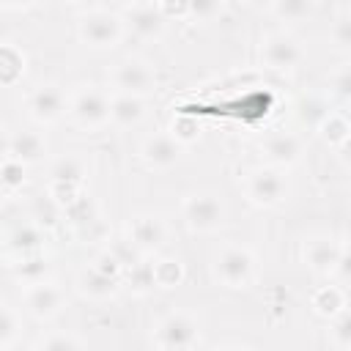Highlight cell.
Here are the masks:
<instances>
[{"instance_id":"6da1fadb","label":"cell","mask_w":351,"mask_h":351,"mask_svg":"<svg viewBox=\"0 0 351 351\" xmlns=\"http://www.w3.org/2000/svg\"><path fill=\"white\" fill-rule=\"evenodd\" d=\"M110 104H112V90L101 85H77L69 90V121L77 129L85 132H99L110 126Z\"/></svg>"},{"instance_id":"7a4b0ae2","label":"cell","mask_w":351,"mask_h":351,"mask_svg":"<svg viewBox=\"0 0 351 351\" xmlns=\"http://www.w3.org/2000/svg\"><path fill=\"white\" fill-rule=\"evenodd\" d=\"M241 189L247 195V200L258 208H277L288 200L291 195V181H288V173L285 167H277V165H258L252 170L244 173V181H241Z\"/></svg>"},{"instance_id":"3957f363","label":"cell","mask_w":351,"mask_h":351,"mask_svg":"<svg viewBox=\"0 0 351 351\" xmlns=\"http://www.w3.org/2000/svg\"><path fill=\"white\" fill-rule=\"evenodd\" d=\"M258 277V258L247 244H222L214 255V280L222 288L241 291L250 288Z\"/></svg>"},{"instance_id":"277c9868","label":"cell","mask_w":351,"mask_h":351,"mask_svg":"<svg viewBox=\"0 0 351 351\" xmlns=\"http://www.w3.org/2000/svg\"><path fill=\"white\" fill-rule=\"evenodd\" d=\"M123 36H126V22L121 14L110 8H90L77 16V38L96 52L118 47Z\"/></svg>"},{"instance_id":"5b68a950","label":"cell","mask_w":351,"mask_h":351,"mask_svg":"<svg viewBox=\"0 0 351 351\" xmlns=\"http://www.w3.org/2000/svg\"><path fill=\"white\" fill-rule=\"evenodd\" d=\"M181 219L192 233H217L228 219V208L217 192L197 189V192L184 195Z\"/></svg>"},{"instance_id":"8992f818","label":"cell","mask_w":351,"mask_h":351,"mask_svg":"<svg viewBox=\"0 0 351 351\" xmlns=\"http://www.w3.org/2000/svg\"><path fill=\"white\" fill-rule=\"evenodd\" d=\"M151 343L162 351H189L200 346V324L186 310H173L162 315L151 332Z\"/></svg>"},{"instance_id":"52a82bcc","label":"cell","mask_w":351,"mask_h":351,"mask_svg":"<svg viewBox=\"0 0 351 351\" xmlns=\"http://www.w3.org/2000/svg\"><path fill=\"white\" fill-rule=\"evenodd\" d=\"M25 112L33 123L38 126H52L58 123L63 115H69V93L55 85V82H44L36 85L27 96H25Z\"/></svg>"},{"instance_id":"ba28073f","label":"cell","mask_w":351,"mask_h":351,"mask_svg":"<svg viewBox=\"0 0 351 351\" xmlns=\"http://www.w3.org/2000/svg\"><path fill=\"white\" fill-rule=\"evenodd\" d=\"M110 88L121 90V93H137V96H148L156 88V71L145 58L129 55L123 60H118L110 69Z\"/></svg>"},{"instance_id":"9c48e42d","label":"cell","mask_w":351,"mask_h":351,"mask_svg":"<svg viewBox=\"0 0 351 351\" xmlns=\"http://www.w3.org/2000/svg\"><path fill=\"white\" fill-rule=\"evenodd\" d=\"M22 307L36 321H52V318H58L63 313L66 293L49 277L47 280H38V282H27L22 288Z\"/></svg>"},{"instance_id":"30bf717a","label":"cell","mask_w":351,"mask_h":351,"mask_svg":"<svg viewBox=\"0 0 351 351\" xmlns=\"http://www.w3.org/2000/svg\"><path fill=\"white\" fill-rule=\"evenodd\" d=\"M123 236L143 252V255H156L167 239H170V228L167 222L154 214V211H143V214H134L129 222H126V230Z\"/></svg>"},{"instance_id":"8fae6325","label":"cell","mask_w":351,"mask_h":351,"mask_svg":"<svg viewBox=\"0 0 351 351\" xmlns=\"http://www.w3.org/2000/svg\"><path fill=\"white\" fill-rule=\"evenodd\" d=\"M304 60V49L296 36L277 30L261 41V63L274 71H291Z\"/></svg>"},{"instance_id":"7c38bea8","label":"cell","mask_w":351,"mask_h":351,"mask_svg":"<svg viewBox=\"0 0 351 351\" xmlns=\"http://www.w3.org/2000/svg\"><path fill=\"white\" fill-rule=\"evenodd\" d=\"M184 143L173 132H154L140 143V162L154 173H167L181 162Z\"/></svg>"},{"instance_id":"4fadbf2b","label":"cell","mask_w":351,"mask_h":351,"mask_svg":"<svg viewBox=\"0 0 351 351\" xmlns=\"http://www.w3.org/2000/svg\"><path fill=\"white\" fill-rule=\"evenodd\" d=\"M340 250H343V241H337L335 236L329 233H315L304 241L302 247V258L307 263V269L315 274V277H324V280H332L335 274V266L340 261Z\"/></svg>"},{"instance_id":"5bb4252c","label":"cell","mask_w":351,"mask_h":351,"mask_svg":"<svg viewBox=\"0 0 351 351\" xmlns=\"http://www.w3.org/2000/svg\"><path fill=\"white\" fill-rule=\"evenodd\" d=\"M304 154V140L296 132H271L261 140V156L266 165L293 167Z\"/></svg>"},{"instance_id":"9a60e30c","label":"cell","mask_w":351,"mask_h":351,"mask_svg":"<svg viewBox=\"0 0 351 351\" xmlns=\"http://www.w3.org/2000/svg\"><path fill=\"white\" fill-rule=\"evenodd\" d=\"M123 22H126V30H132V36L143 41H159L165 36L167 16L162 14L159 3H145V5H126Z\"/></svg>"},{"instance_id":"2e32d148","label":"cell","mask_w":351,"mask_h":351,"mask_svg":"<svg viewBox=\"0 0 351 351\" xmlns=\"http://www.w3.org/2000/svg\"><path fill=\"white\" fill-rule=\"evenodd\" d=\"M74 288H77V293H80L82 299H90V302H107V299H112L115 291H118V274L107 271L101 263L93 261L90 266H85V269L77 274Z\"/></svg>"},{"instance_id":"e0dca14e","label":"cell","mask_w":351,"mask_h":351,"mask_svg":"<svg viewBox=\"0 0 351 351\" xmlns=\"http://www.w3.org/2000/svg\"><path fill=\"white\" fill-rule=\"evenodd\" d=\"M47 154H49V143H47V137H44L41 132H36V129L11 132L8 140H5V156H14V159L25 162L27 167L44 162Z\"/></svg>"},{"instance_id":"ac0fdd59","label":"cell","mask_w":351,"mask_h":351,"mask_svg":"<svg viewBox=\"0 0 351 351\" xmlns=\"http://www.w3.org/2000/svg\"><path fill=\"white\" fill-rule=\"evenodd\" d=\"M44 241H47V236L41 233V228L36 222H19L5 233V255L11 261H19L27 255L44 252Z\"/></svg>"},{"instance_id":"d6986e66","label":"cell","mask_w":351,"mask_h":351,"mask_svg":"<svg viewBox=\"0 0 351 351\" xmlns=\"http://www.w3.org/2000/svg\"><path fill=\"white\" fill-rule=\"evenodd\" d=\"M143 121H145V96L112 90L110 123H112L115 129H134V126H140Z\"/></svg>"},{"instance_id":"ffe728a7","label":"cell","mask_w":351,"mask_h":351,"mask_svg":"<svg viewBox=\"0 0 351 351\" xmlns=\"http://www.w3.org/2000/svg\"><path fill=\"white\" fill-rule=\"evenodd\" d=\"M310 307H313V313L315 315H321V318H335L343 307H346V288L343 285H337L335 280L329 282V285H321L313 296H310Z\"/></svg>"},{"instance_id":"44dd1931","label":"cell","mask_w":351,"mask_h":351,"mask_svg":"<svg viewBox=\"0 0 351 351\" xmlns=\"http://www.w3.org/2000/svg\"><path fill=\"white\" fill-rule=\"evenodd\" d=\"M318 134H321V140L324 143H329V145H340L348 134H351V121H348V115L346 112H326L324 118H321V123H318Z\"/></svg>"},{"instance_id":"7402d4cb","label":"cell","mask_w":351,"mask_h":351,"mask_svg":"<svg viewBox=\"0 0 351 351\" xmlns=\"http://www.w3.org/2000/svg\"><path fill=\"white\" fill-rule=\"evenodd\" d=\"M85 176H88V167H85V162L80 159V156H63V159H58L55 162V167H52V184H71V186H80L82 181H85Z\"/></svg>"},{"instance_id":"603a6c76","label":"cell","mask_w":351,"mask_h":351,"mask_svg":"<svg viewBox=\"0 0 351 351\" xmlns=\"http://www.w3.org/2000/svg\"><path fill=\"white\" fill-rule=\"evenodd\" d=\"M11 266H14L16 277L22 280V285H27V282H38V280H47V277H49V263H47L44 252L19 258V261H14Z\"/></svg>"},{"instance_id":"cb8c5ba5","label":"cell","mask_w":351,"mask_h":351,"mask_svg":"<svg viewBox=\"0 0 351 351\" xmlns=\"http://www.w3.org/2000/svg\"><path fill=\"white\" fill-rule=\"evenodd\" d=\"M22 332V315L11 302H3V315H0V351H8L16 346Z\"/></svg>"},{"instance_id":"d4e9b609","label":"cell","mask_w":351,"mask_h":351,"mask_svg":"<svg viewBox=\"0 0 351 351\" xmlns=\"http://www.w3.org/2000/svg\"><path fill=\"white\" fill-rule=\"evenodd\" d=\"M82 346H88V343L80 335H71V332H47L30 348L33 351H69V348H82Z\"/></svg>"},{"instance_id":"484cf974","label":"cell","mask_w":351,"mask_h":351,"mask_svg":"<svg viewBox=\"0 0 351 351\" xmlns=\"http://www.w3.org/2000/svg\"><path fill=\"white\" fill-rule=\"evenodd\" d=\"M326 88H329V93H332L340 104L351 107V63L335 66V69L329 71V77H326Z\"/></svg>"},{"instance_id":"4316f807","label":"cell","mask_w":351,"mask_h":351,"mask_svg":"<svg viewBox=\"0 0 351 351\" xmlns=\"http://www.w3.org/2000/svg\"><path fill=\"white\" fill-rule=\"evenodd\" d=\"M329 343L335 348H351V307L348 304L335 318H329Z\"/></svg>"},{"instance_id":"83f0119b","label":"cell","mask_w":351,"mask_h":351,"mask_svg":"<svg viewBox=\"0 0 351 351\" xmlns=\"http://www.w3.org/2000/svg\"><path fill=\"white\" fill-rule=\"evenodd\" d=\"M0 60H3V82L5 85H14L25 74V52L16 49L14 44H5Z\"/></svg>"},{"instance_id":"f1b7e54d","label":"cell","mask_w":351,"mask_h":351,"mask_svg":"<svg viewBox=\"0 0 351 351\" xmlns=\"http://www.w3.org/2000/svg\"><path fill=\"white\" fill-rule=\"evenodd\" d=\"M181 277H184V269H181L178 261H173V258L154 261V282H156V288H173V285L181 282Z\"/></svg>"},{"instance_id":"f546056e","label":"cell","mask_w":351,"mask_h":351,"mask_svg":"<svg viewBox=\"0 0 351 351\" xmlns=\"http://www.w3.org/2000/svg\"><path fill=\"white\" fill-rule=\"evenodd\" d=\"M25 170L27 165L14 159V156H3V192L5 195H14L16 189H22L25 184Z\"/></svg>"},{"instance_id":"4dcf8cb0","label":"cell","mask_w":351,"mask_h":351,"mask_svg":"<svg viewBox=\"0 0 351 351\" xmlns=\"http://www.w3.org/2000/svg\"><path fill=\"white\" fill-rule=\"evenodd\" d=\"M329 38L337 52H351V11H343L335 16L329 27Z\"/></svg>"},{"instance_id":"1f68e13d","label":"cell","mask_w":351,"mask_h":351,"mask_svg":"<svg viewBox=\"0 0 351 351\" xmlns=\"http://www.w3.org/2000/svg\"><path fill=\"white\" fill-rule=\"evenodd\" d=\"M170 132H173L176 140L184 143V145H189V143H195V140L200 137V126H197V121H192V118H176L173 126H170Z\"/></svg>"},{"instance_id":"d6a6232c","label":"cell","mask_w":351,"mask_h":351,"mask_svg":"<svg viewBox=\"0 0 351 351\" xmlns=\"http://www.w3.org/2000/svg\"><path fill=\"white\" fill-rule=\"evenodd\" d=\"M332 280H335L337 285H343L346 291L351 288V241L343 244V250H340V261H337V266H335Z\"/></svg>"},{"instance_id":"836d02e7","label":"cell","mask_w":351,"mask_h":351,"mask_svg":"<svg viewBox=\"0 0 351 351\" xmlns=\"http://www.w3.org/2000/svg\"><path fill=\"white\" fill-rule=\"evenodd\" d=\"M189 8L197 19H214L222 11V0H189Z\"/></svg>"},{"instance_id":"e575fe53","label":"cell","mask_w":351,"mask_h":351,"mask_svg":"<svg viewBox=\"0 0 351 351\" xmlns=\"http://www.w3.org/2000/svg\"><path fill=\"white\" fill-rule=\"evenodd\" d=\"M159 8L167 19H184V16H192V8H189V0H159Z\"/></svg>"},{"instance_id":"d590c367","label":"cell","mask_w":351,"mask_h":351,"mask_svg":"<svg viewBox=\"0 0 351 351\" xmlns=\"http://www.w3.org/2000/svg\"><path fill=\"white\" fill-rule=\"evenodd\" d=\"M337 154H340V162H343L346 167H351V134L337 145Z\"/></svg>"},{"instance_id":"8d00e7d4","label":"cell","mask_w":351,"mask_h":351,"mask_svg":"<svg viewBox=\"0 0 351 351\" xmlns=\"http://www.w3.org/2000/svg\"><path fill=\"white\" fill-rule=\"evenodd\" d=\"M38 0H3V8L5 11H25L30 5H36Z\"/></svg>"},{"instance_id":"74e56055","label":"cell","mask_w":351,"mask_h":351,"mask_svg":"<svg viewBox=\"0 0 351 351\" xmlns=\"http://www.w3.org/2000/svg\"><path fill=\"white\" fill-rule=\"evenodd\" d=\"M126 5H145V3H159V0H123Z\"/></svg>"},{"instance_id":"f35d334b","label":"cell","mask_w":351,"mask_h":351,"mask_svg":"<svg viewBox=\"0 0 351 351\" xmlns=\"http://www.w3.org/2000/svg\"><path fill=\"white\" fill-rule=\"evenodd\" d=\"M66 3H74V0H66Z\"/></svg>"}]
</instances>
